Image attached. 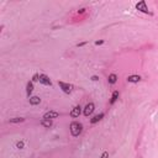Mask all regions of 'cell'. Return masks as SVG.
I'll return each instance as SVG.
<instances>
[{
	"label": "cell",
	"instance_id": "ba28073f",
	"mask_svg": "<svg viewBox=\"0 0 158 158\" xmlns=\"http://www.w3.org/2000/svg\"><path fill=\"white\" fill-rule=\"evenodd\" d=\"M141 75H137V74H132V75H128L127 77V82L128 83H139L141 82Z\"/></svg>",
	"mask_w": 158,
	"mask_h": 158
},
{
	"label": "cell",
	"instance_id": "52a82bcc",
	"mask_svg": "<svg viewBox=\"0 0 158 158\" xmlns=\"http://www.w3.org/2000/svg\"><path fill=\"white\" fill-rule=\"evenodd\" d=\"M58 116H59V113L54 111V110H50V111H47V113L43 115V118H42V119H48V120H52V119H57Z\"/></svg>",
	"mask_w": 158,
	"mask_h": 158
},
{
	"label": "cell",
	"instance_id": "4fadbf2b",
	"mask_svg": "<svg viewBox=\"0 0 158 158\" xmlns=\"http://www.w3.org/2000/svg\"><path fill=\"white\" fill-rule=\"evenodd\" d=\"M40 123H41V125H42L43 127L50 128V127L52 126V120H48V119H42Z\"/></svg>",
	"mask_w": 158,
	"mask_h": 158
},
{
	"label": "cell",
	"instance_id": "e0dca14e",
	"mask_svg": "<svg viewBox=\"0 0 158 158\" xmlns=\"http://www.w3.org/2000/svg\"><path fill=\"white\" fill-rule=\"evenodd\" d=\"M38 80H40V74H35V75L32 77V80H31V82H33V83H35V82H38Z\"/></svg>",
	"mask_w": 158,
	"mask_h": 158
},
{
	"label": "cell",
	"instance_id": "7c38bea8",
	"mask_svg": "<svg viewBox=\"0 0 158 158\" xmlns=\"http://www.w3.org/2000/svg\"><path fill=\"white\" fill-rule=\"evenodd\" d=\"M29 101H30V105L32 106H35V105H38L40 102H41V99L38 97H31L29 98Z\"/></svg>",
	"mask_w": 158,
	"mask_h": 158
},
{
	"label": "cell",
	"instance_id": "8992f818",
	"mask_svg": "<svg viewBox=\"0 0 158 158\" xmlns=\"http://www.w3.org/2000/svg\"><path fill=\"white\" fill-rule=\"evenodd\" d=\"M40 83L43 84V85H47V87H52V80L50 79V77H47L46 74H40Z\"/></svg>",
	"mask_w": 158,
	"mask_h": 158
},
{
	"label": "cell",
	"instance_id": "5bb4252c",
	"mask_svg": "<svg viewBox=\"0 0 158 158\" xmlns=\"http://www.w3.org/2000/svg\"><path fill=\"white\" fill-rule=\"evenodd\" d=\"M107 82H109V84H115L116 82H118V75L116 74H110L109 75V78H107Z\"/></svg>",
	"mask_w": 158,
	"mask_h": 158
},
{
	"label": "cell",
	"instance_id": "2e32d148",
	"mask_svg": "<svg viewBox=\"0 0 158 158\" xmlns=\"http://www.w3.org/2000/svg\"><path fill=\"white\" fill-rule=\"evenodd\" d=\"M25 147V142L24 141H17L16 142V148L17 149H22Z\"/></svg>",
	"mask_w": 158,
	"mask_h": 158
},
{
	"label": "cell",
	"instance_id": "9a60e30c",
	"mask_svg": "<svg viewBox=\"0 0 158 158\" xmlns=\"http://www.w3.org/2000/svg\"><path fill=\"white\" fill-rule=\"evenodd\" d=\"M24 121H25L24 118H12L9 120L10 123H20V122H24Z\"/></svg>",
	"mask_w": 158,
	"mask_h": 158
},
{
	"label": "cell",
	"instance_id": "6da1fadb",
	"mask_svg": "<svg viewBox=\"0 0 158 158\" xmlns=\"http://www.w3.org/2000/svg\"><path fill=\"white\" fill-rule=\"evenodd\" d=\"M69 131L73 137H78L82 133V131H83V125L78 121H73L69 125Z\"/></svg>",
	"mask_w": 158,
	"mask_h": 158
},
{
	"label": "cell",
	"instance_id": "7a4b0ae2",
	"mask_svg": "<svg viewBox=\"0 0 158 158\" xmlns=\"http://www.w3.org/2000/svg\"><path fill=\"white\" fill-rule=\"evenodd\" d=\"M58 85L62 89V92L66 93V94H71L72 90H73V85L69 84V83H64V82H59L58 80Z\"/></svg>",
	"mask_w": 158,
	"mask_h": 158
},
{
	"label": "cell",
	"instance_id": "9c48e42d",
	"mask_svg": "<svg viewBox=\"0 0 158 158\" xmlns=\"http://www.w3.org/2000/svg\"><path fill=\"white\" fill-rule=\"evenodd\" d=\"M33 92V82H29L26 84V95L27 98H31V94Z\"/></svg>",
	"mask_w": 158,
	"mask_h": 158
},
{
	"label": "cell",
	"instance_id": "ffe728a7",
	"mask_svg": "<svg viewBox=\"0 0 158 158\" xmlns=\"http://www.w3.org/2000/svg\"><path fill=\"white\" fill-rule=\"evenodd\" d=\"M90 79H92L93 82H98V80H99V77H98V75H93Z\"/></svg>",
	"mask_w": 158,
	"mask_h": 158
},
{
	"label": "cell",
	"instance_id": "277c9868",
	"mask_svg": "<svg viewBox=\"0 0 158 158\" xmlns=\"http://www.w3.org/2000/svg\"><path fill=\"white\" fill-rule=\"evenodd\" d=\"M136 9L139 10V11H141V12H143V14H151V15H152V12H149V10H148V8H147L146 1H143V0L136 4Z\"/></svg>",
	"mask_w": 158,
	"mask_h": 158
},
{
	"label": "cell",
	"instance_id": "30bf717a",
	"mask_svg": "<svg viewBox=\"0 0 158 158\" xmlns=\"http://www.w3.org/2000/svg\"><path fill=\"white\" fill-rule=\"evenodd\" d=\"M118 99H119V92H118V90H115V92L113 93V95H111V99H110L109 104H110V105H114L115 102L118 101Z\"/></svg>",
	"mask_w": 158,
	"mask_h": 158
},
{
	"label": "cell",
	"instance_id": "44dd1931",
	"mask_svg": "<svg viewBox=\"0 0 158 158\" xmlns=\"http://www.w3.org/2000/svg\"><path fill=\"white\" fill-rule=\"evenodd\" d=\"M87 43L88 42H79V43H77V47H84Z\"/></svg>",
	"mask_w": 158,
	"mask_h": 158
},
{
	"label": "cell",
	"instance_id": "3957f363",
	"mask_svg": "<svg viewBox=\"0 0 158 158\" xmlns=\"http://www.w3.org/2000/svg\"><path fill=\"white\" fill-rule=\"evenodd\" d=\"M94 110H95V105H94V102H88V104L85 105L84 110H83V114L84 116H90L93 113H94Z\"/></svg>",
	"mask_w": 158,
	"mask_h": 158
},
{
	"label": "cell",
	"instance_id": "7402d4cb",
	"mask_svg": "<svg viewBox=\"0 0 158 158\" xmlns=\"http://www.w3.org/2000/svg\"><path fill=\"white\" fill-rule=\"evenodd\" d=\"M85 11V9H80V10H78V14H83Z\"/></svg>",
	"mask_w": 158,
	"mask_h": 158
},
{
	"label": "cell",
	"instance_id": "5b68a950",
	"mask_svg": "<svg viewBox=\"0 0 158 158\" xmlns=\"http://www.w3.org/2000/svg\"><path fill=\"white\" fill-rule=\"evenodd\" d=\"M80 114H82V106L77 105V106H74L71 110L69 116H71V118H73V119H77V118H79V116H80Z\"/></svg>",
	"mask_w": 158,
	"mask_h": 158
},
{
	"label": "cell",
	"instance_id": "8fae6325",
	"mask_svg": "<svg viewBox=\"0 0 158 158\" xmlns=\"http://www.w3.org/2000/svg\"><path fill=\"white\" fill-rule=\"evenodd\" d=\"M102 118H104V113H100L98 115H95L93 119H90V123H97L99 122L100 120H102Z\"/></svg>",
	"mask_w": 158,
	"mask_h": 158
},
{
	"label": "cell",
	"instance_id": "ac0fdd59",
	"mask_svg": "<svg viewBox=\"0 0 158 158\" xmlns=\"http://www.w3.org/2000/svg\"><path fill=\"white\" fill-rule=\"evenodd\" d=\"M105 41L104 40H99V41H95V46H101V45H104Z\"/></svg>",
	"mask_w": 158,
	"mask_h": 158
},
{
	"label": "cell",
	"instance_id": "d6986e66",
	"mask_svg": "<svg viewBox=\"0 0 158 158\" xmlns=\"http://www.w3.org/2000/svg\"><path fill=\"white\" fill-rule=\"evenodd\" d=\"M100 158H109V152H102V154L100 156Z\"/></svg>",
	"mask_w": 158,
	"mask_h": 158
}]
</instances>
